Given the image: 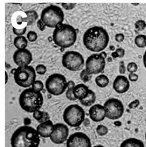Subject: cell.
I'll return each instance as SVG.
<instances>
[{
	"label": "cell",
	"instance_id": "16",
	"mask_svg": "<svg viewBox=\"0 0 146 147\" xmlns=\"http://www.w3.org/2000/svg\"><path fill=\"white\" fill-rule=\"evenodd\" d=\"M113 88L117 93H125L130 88V82L124 76H118L113 82Z\"/></svg>",
	"mask_w": 146,
	"mask_h": 147
},
{
	"label": "cell",
	"instance_id": "28",
	"mask_svg": "<svg viewBox=\"0 0 146 147\" xmlns=\"http://www.w3.org/2000/svg\"><path fill=\"white\" fill-rule=\"evenodd\" d=\"M146 27L145 22L143 20H138L136 22L135 24V28L138 31H143L145 29Z\"/></svg>",
	"mask_w": 146,
	"mask_h": 147
},
{
	"label": "cell",
	"instance_id": "47",
	"mask_svg": "<svg viewBox=\"0 0 146 147\" xmlns=\"http://www.w3.org/2000/svg\"><path fill=\"white\" fill-rule=\"evenodd\" d=\"M100 54H101L104 58H105L106 57V53L105 52H102Z\"/></svg>",
	"mask_w": 146,
	"mask_h": 147
},
{
	"label": "cell",
	"instance_id": "14",
	"mask_svg": "<svg viewBox=\"0 0 146 147\" xmlns=\"http://www.w3.org/2000/svg\"><path fill=\"white\" fill-rule=\"evenodd\" d=\"M13 59L17 66H28L33 60V56L28 50L18 49L13 54Z\"/></svg>",
	"mask_w": 146,
	"mask_h": 147
},
{
	"label": "cell",
	"instance_id": "19",
	"mask_svg": "<svg viewBox=\"0 0 146 147\" xmlns=\"http://www.w3.org/2000/svg\"><path fill=\"white\" fill-rule=\"evenodd\" d=\"M120 147H144L143 142L135 138L126 139L121 144Z\"/></svg>",
	"mask_w": 146,
	"mask_h": 147
},
{
	"label": "cell",
	"instance_id": "43",
	"mask_svg": "<svg viewBox=\"0 0 146 147\" xmlns=\"http://www.w3.org/2000/svg\"><path fill=\"white\" fill-rule=\"evenodd\" d=\"M75 86V82L74 81L70 80L67 82V88L68 89H72V88H74Z\"/></svg>",
	"mask_w": 146,
	"mask_h": 147
},
{
	"label": "cell",
	"instance_id": "39",
	"mask_svg": "<svg viewBox=\"0 0 146 147\" xmlns=\"http://www.w3.org/2000/svg\"><path fill=\"white\" fill-rule=\"evenodd\" d=\"M115 39L118 42H122L124 40V35L123 34H117L116 35Z\"/></svg>",
	"mask_w": 146,
	"mask_h": 147
},
{
	"label": "cell",
	"instance_id": "31",
	"mask_svg": "<svg viewBox=\"0 0 146 147\" xmlns=\"http://www.w3.org/2000/svg\"><path fill=\"white\" fill-rule=\"evenodd\" d=\"M27 38L29 42H34L38 39V34L35 32L31 31L27 34Z\"/></svg>",
	"mask_w": 146,
	"mask_h": 147
},
{
	"label": "cell",
	"instance_id": "21",
	"mask_svg": "<svg viewBox=\"0 0 146 147\" xmlns=\"http://www.w3.org/2000/svg\"><path fill=\"white\" fill-rule=\"evenodd\" d=\"M25 13L27 17L25 18H20L21 22H25L27 23V25H31L38 18V14L35 11H26Z\"/></svg>",
	"mask_w": 146,
	"mask_h": 147
},
{
	"label": "cell",
	"instance_id": "18",
	"mask_svg": "<svg viewBox=\"0 0 146 147\" xmlns=\"http://www.w3.org/2000/svg\"><path fill=\"white\" fill-rule=\"evenodd\" d=\"M89 89L84 84L77 85L74 88V93L77 99L81 100L84 99L89 94Z\"/></svg>",
	"mask_w": 146,
	"mask_h": 147
},
{
	"label": "cell",
	"instance_id": "49",
	"mask_svg": "<svg viewBox=\"0 0 146 147\" xmlns=\"http://www.w3.org/2000/svg\"><path fill=\"white\" fill-rule=\"evenodd\" d=\"M94 147H104V146H103V145H96V146H94Z\"/></svg>",
	"mask_w": 146,
	"mask_h": 147
},
{
	"label": "cell",
	"instance_id": "38",
	"mask_svg": "<svg viewBox=\"0 0 146 147\" xmlns=\"http://www.w3.org/2000/svg\"><path fill=\"white\" fill-rule=\"evenodd\" d=\"M38 26L40 31H44L45 30V28H46V25L44 24V23L42 22V20L40 19L38 20Z\"/></svg>",
	"mask_w": 146,
	"mask_h": 147
},
{
	"label": "cell",
	"instance_id": "22",
	"mask_svg": "<svg viewBox=\"0 0 146 147\" xmlns=\"http://www.w3.org/2000/svg\"><path fill=\"white\" fill-rule=\"evenodd\" d=\"M13 44L18 49H26L28 45V40L24 36H19L14 39Z\"/></svg>",
	"mask_w": 146,
	"mask_h": 147
},
{
	"label": "cell",
	"instance_id": "32",
	"mask_svg": "<svg viewBox=\"0 0 146 147\" xmlns=\"http://www.w3.org/2000/svg\"><path fill=\"white\" fill-rule=\"evenodd\" d=\"M66 97L68 99L70 100H76L77 99L75 98V96L74 93V88L68 89L66 91Z\"/></svg>",
	"mask_w": 146,
	"mask_h": 147
},
{
	"label": "cell",
	"instance_id": "42",
	"mask_svg": "<svg viewBox=\"0 0 146 147\" xmlns=\"http://www.w3.org/2000/svg\"><path fill=\"white\" fill-rule=\"evenodd\" d=\"M125 71H126V68L124 66V63L123 61H122L121 63L120 64V67H119V72L121 74H124L125 73Z\"/></svg>",
	"mask_w": 146,
	"mask_h": 147
},
{
	"label": "cell",
	"instance_id": "11",
	"mask_svg": "<svg viewBox=\"0 0 146 147\" xmlns=\"http://www.w3.org/2000/svg\"><path fill=\"white\" fill-rule=\"evenodd\" d=\"M105 58L101 54L95 53L88 57L86 62V69L90 74H98L105 67Z\"/></svg>",
	"mask_w": 146,
	"mask_h": 147
},
{
	"label": "cell",
	"instance_id": "7",
	"mask_svg": "<svg viewBox=\"0 0 146 147\" xmlns=\"http://www.w3.org/2000/svg\"><path fill=\"white\" fill-rule=\"evenodd\" d=\"M36 74L33 67L31 66H19L14 72L16 84L23 88H28L35 81Z\"/></svg>",
	"mask_w": 146,
	"mask_h": 147
},
{
	"label": "cell",
	"instance_id": "41",
	"mask_svg": "<svg viewBox=\"0 0 146 147\" xmlns=\"http://www.w3.org/2000/svg\"><path fill=\"white\" fill-rule=\"evenodd\" d=\"M50 119V116H49V114L46 112H44V116H43V118L42 119V120H41L39 123H42L43 122H45L47 120H49Z\"/></svg>",
	"mask_w": 146,
	"mask_h": 147
},
{
	"label": "cell",
	"instance_id": "30",
	"mask_svg": "<svg viewBox=\"0 0 146 147\" xmlns=\"http://www.w3.org/2000/svg\"><path fill=\"white\" fill-rule=\"evenodd\" d=\"M127 70L130 73H135L138 70V66L135 63L131 62L128 64Z\"/></svg>",
	"mask_w": 146,
	"mask_h": 147
},
{
	"label": "cell",
	"instance_id": "3",
	"mask_svg": "<svg viewBox=\"0 0 146 147\" xmlns=\"http://www.w3.org/2000/svg\"><path fill=\"white\" fill-rule=\"evenodd\" d=\"M77 38L75 29L67 24H59L53 31L54 42L61 48H68L74 45Z\"/></svg>",
	"mask_w": 146,
	"mask_h": 147
},
{
	"label": "cell",
	"instance_id": "20",
	"mask_svg": "<svg viewBox=\"0 0 146 147\" xmlns=\"http://www.w3.org/2000/svg\"><path fill=\"white\" fill-rule=\"evenodd\" d=\"M95 100H96V96L94 92L91 90H89L88 95L84 99L80 100V103L85 107L92 106L95 103Z\"/></svg>",
	"mask_w": 146,
	"mask_h": 147
},
{
	"label": "cell",
	"instance_id": "27",
	"mask_svg": "<svg viewBox=\"0 0 146 147\" xmlns=\"http://www.w3.org/2000/svg\"><path fill=\"white\" fill-rule=\"evenodd\" d=\"M32 88H33L34 90L40 92L44 89V84L42 82H41L40 80H37L35 81L33 84L32 85Z\"/></svg>",
	"mask_w": 146,
	"mask_h": 147
},
{
	"label": "cell",
	"instance_id": "34",
	"mask_svg": "<svg viewBox=\"0 0 146 147\" xmlns=\"http://www.w3.org/2000/svg\"><path fill=\"white\" fill-rule=\"evenodd\" d=\"M12 30H13V33H14L15 35H17L18 36H22V35H23L26 33V26H25L24 28H21V29H16L15 28H13Z\"/></svg>",
	"mask_w": 146,
	"mask_h": 147
},
{
	"label": "cell",
	"instance_id": "29",
	"mask_svg": "<svg viewBox=\"0 0 146 147\" xmlns=\"http://www.w3.org/2000/svg\"><path fill=\"white\" fill-rule=\"evenodd\" d=\"M44 112L42 111H40L39 110H35V112H33V117L35 119H36L39 123L42 120V119L44 116Z\"/></svg>",
	"mask_w": 146,
	"mask_h": 147
},
{
	"label": "cell",
	"instance_id": "33",
	"mask_svg": "<svg viewBox=\"0 0 146 147\" xmlns=\"http://www.w3.org/2000/svg\"><path fill=\"white\" fill-rule=\"evenodd\" d=\"M36 72L40 75H44L47 72V67H45L43 64H39V65L36 67Z\"/></svg>",
	"mask_w": 146,
	"mask_h": 147
},
{
	"label": "cell",
	"instance_id": "17",
	"mask_svg": "<svg viewBox=\"0 0 146 147\" xmlns=\"http://www.w3.org/2000/svg\"><path fill=\"white\" fill-rule=\"evenodd\" d=\"M54 125L53 124L52 121L47 120L42 123H40V125L37 127L36 130L38 131L39 135L44 138L50 137L54 131Z\"/></svg>",
	"mask_w": 146,
	"mask_h": 147
},
{
	"label": "cell",
	"instance_id": "48",
	"mask_svg": "<svg viewBox=\"0 0 146 147\" xmlns=\"http://www.w3.org/2000/svg\"><path fill=\"white\" fill-rule=\"evenodd\" d=\"M8 82V75L7 72H6V84H7Z\"/></svg>",
	"mask_w": 146,
	"mask_h": 147
},
{
	"label": "cell",
	"instance_id": "15",
	"mask_svg": "<svg viewBox=\"0 0 146 147\" xmlns=\"http://www.w3.org/2000/svg\"><path fill=\"white\" fill-rule=\"evenodd\" d=\"M90 118L94 122H100L106 117V111L104 106L100 104L92 105L89 110Z\"/></svg>",
	"mask_w": 146,
	"mask_h": 147
},
{
	"label": "cell",
	"instance_id": "13",
	"mask_svg": "<svg viewBox=\"0 0 146 147\" xmlns=\"http://www.w3.org/2000/svg\"><path fill=\"white\" fill-rule=\"evenodd\" d=\"M68 136V128L67 126L62 123H57L54 125V131L50 137L53 143L62 144L67 140Z\"/></svg>",
	"mask_w": 146,
	"mask_h": 147
},
{
	"label": "cell",
	"instance_id": "9",
	"mask_svg": "<svg viewBox=\"0 0 146 147\" xmlns=\"http://www.w3.org/2000/svg\"><path fill=\"white\" fill-rule=\"evenodd\" d=\"M62 63L63 66L71 71H79L83 68L84 59L82 55L75 51H69L64 54Z\"/></svg>",
	"mask_w": 146,
	"mask_h": 147
},
{
	"label": "cell",
	"instance_id": "44",
	"mask_svg": "<svg viewBox=\"0 0 146 147\" xmlns=\"http://www.w3.org/2000/svg\"><path fill=\"white\" fill-rule=\"evenodd\" d=\"M31 123V119L29 118H25L24 120V124L25 126H28V125Z\"/></svg>",
	"mask_w": 146,
	"mask_h": 147
},
{
	"label": "cell",
	"instance_id": "35",
	"mask_svg": "<svg viewBox=\"0 0 146 147\" xmlns=\"http://www.w3.org/2000/svg\"><path fill=\"white\" fill-rule=\"evenodd\" d=\"M76 5L75 3H62V7L64 8L66 10H71L74 8Z\"/></svg>",
	"mask_w": 146,
	"mask_h": 147
},
{
	"label": "cell",
	"instance_id": "24",
	"mask_svg": "<svg viewBox=\"0 0 146 147\" xmlns=\"http://www.w3.org/2000/svg\"><path fill=\"white\" fill-rule=\"evenodd\" d=\"M135 44L139 48H144L146 47V36L140 34L137 36L135 39Z\"/></svg>",
	"mask_w": 146,
	"mask_h": 147
},
{
	"label": "cell",
	"instance_id": "10",
	"mask_svg": "<svg viewBox=\"0 0 146 147\" xmlns=\"http://www.w3.org/2000/svg\"><path fill=\"white\" fill-rule=\"evenodd\" d=\"M103 106L105 109L106 117L108 119L116 120L120 118L124 114V105L117 99L111 98L107 100Z\"/></svg>",
	"mask_w": 146,
	"mask_h": 147
},
{
	"label": "cell",
	"instance_id": "5",
	"mask_svg": "<svg viewBox=\"0 0 146 147\" xmlns=\"http://www.w3.org/2000/svg\"><path fill=\"white\" fill-rule=\"evenodd\" d=\"M64 15L61 7L52 5L45 8L41 13V18L44 24L49 28H56L62 23Z\"/></svg>",
	"mask_w": 146,
	"mask_h": 147
},
{
	"label": "cell",
	"instance_id": "12",
	"mask_svg": "<svg viewBox=\"0 0 146 147\" xmlns=\"http://www.w3.org/2000/svg\"><path fill=\"white\" fill-rule=\"evenodd\" d=\"M89 137L83 132H77L72 134L67 140V147H91Z\"/></svg>",
	"mask_w": 146,
	"mask_h": 147
},
{
	"label": "cell",
	"instance_id": "6",
	"mask_svg": "<svg viewBox=\"0 0 146 147\" xmlns=\"http://www.w3.org/2000/svg\"><path fill=\"white\" fill-rule=\"evenodd\" d=\"M85 112L83 109L77 104L68 106L63 113L64 121L68 126L76 127L80 126L84 121Z\"/></svg>",
	"mask_w": 146,
	"mask_h": 147
},
{
	"label": "cell",
	"instance_id": "46",
	"mask_svg": "<svg viewBox=\"0 0 146 147\" xmlns=\"http://www.w3.org/2000/svg\"><path fill=\"white\" fill-rule=\"evenodd\" d=\"M112 56H113V58H117V57H119V56H118V54L117 53V52H113V53H112Z\"/></svg>",
	"mask_w": 146,
	"mask_h": 147
},
{
	"label": "cell",
	"instance_id": "45",
	"mask_svg": "<svg viewBox=\"0 0 146 147\" xmlns=\"http://www.w3.org/2000/svg\"><path fill=\"white\" fill-rule=\"evenodd\" d=\"M143 63H144V66L146 69V51L145 52L144 56H143Z\"/></svg>",
	"mask_w": 146,
	"mask_h": 147
},
{
	"label": "cell",
	"instance_id": "23",
	"mask_svg": "<svg viewBox=\"0 0 146 147\" xmlns=\"http://www.w3.org/2000/svg\"><path fill=\"white\" fill-rule=\"evenodd\" d=\"M95 84L100 88H104L109 84V79L105 75H100L95 79Z\"/></svg>",
	"mask_w": 146,
	"mask_h": 147
},
{
	"label": "cell",
	"instance_id": "40",
	"mask_svg": "<svg viewBox=\"0 0 146 147\" xmlns=\"http://www.w3.org/2000/svg\"><path fill=\"white\" fill-rule=\"evenodd\" d=\"M116 52H117V53L118 54V56L119 58H122L124 57V55H125V50L122 49V48H119V49H116Z\"/></svg>",
	"mask_w": 146,
	"mask_h": 147
},
{
	"label": "cell",
	"instance_id": "50",
	"mask_svg": "<svg viewBox=\"0 0 146 147\" xmlns=\"http://www.w3.org/2000/svg\"><path fill=\"white\" fill-rule=\"evenodd\" d=\"M145 140H146V133H145Z\"/></svg>",
	"mask_w": 146,
	"mask_h": 147
},
{
	"label": "cell",
	"instance_id": "25",
	"mask_svg": "<svg viewBox=\"0 0 146 147\" xmlns=\"http://www.w3.org/2000/svg\"><path fill=\"white\" fill-rule=\"evenodd\" d=\"M80 79L84 82H88L92 79V74L89 73L85 69L80 73Z\"/></svg>",
	"mask_w": 146,
	"mask_h": 147
},
{
	"label": "cell",
	"instance_id": "37",
	"mask_svg": "<svg viewBox=\"0 0 146 147\" xmlns=\"http://www.w3.org/2000/svg\"><path fill=\"white\" fill-rule=\"evenodd\" d=\"M129 80L131 82H136L138 80V76L135 73H130L129 76Z\"/></svg>",
	"mask_w": 146,
	"mask_h": 147
},
{
	"label": "cell",
	"instance_id": "2",
	"mask_svg": "<svg viewBox=\"0 0 146 147\" xmlns=\"http://www.w3.org/2000/svg\"><path fill=\"white\" fill-rule=\"evenodd\" d=\"M38 131L28 126L19 127L13 133L11 139L12 147H38L40 144Z\"/></svg>",
	"mask_w": 146,
	"mask_h": 147
},
{
	"label": "cell",
	"instance_id": "26",
	"mask_svg": "<svg viewBox=\"0 0 146 147\" xmlns=\"http://www.w3.org/2000/svg\"><path fill=\"white\" fill-rule=\"evenodd\" d=\"M96 131L97 134L100 136H105L108 132V129L106 126L104 125H98L96 129Z\"/></svg>",
	"mask_w": 146,
	"mask_h": 147
},
{
	"label": "cell",
	"instance_id": "4",
	"mask_svg": "<svg viewBox=\"0 0 146 147\" xmlns=\"http://www.w3.org/2000/svg\"><path fill=\"white\" fill-rule=\"evenodd\" d=\"M19 104L21 108L29 113L40 110L44 104L42 94L33 88H27L20 94Z\"/></svg>",
	"mask_w": 146,
	"mask_h": 147
},
{
	"label": "cell",
	"instance_id": "8",
	"mask_svg": "<svg viewBox=\"0 0 146 147\" xmlns=\"http://www.w3.org/2000/svg\"><path fill=\"white\" fill-rule=\"evenodd\" d=\"M45 87L50 94L53 96H59L66 91L67 82L63 75L60 74H53L47 79Z\"/></svg>",
	"mask_w": 146,
	"mask_h": 147
},
{
	"label": "cell",
	"instance_id": "36",
	"mask_svg": "<svg viewBox=\"0 0 146 147\" xmlns=\"http://www.w3.org/2000/svg\"><path fill=\"white\" fill-rule=\"evenodd\" d=\"M140 102L138 99H136L133 100V102H131L129 105V107L130 109H136V107H138V105H139Z\"/></svg>",
	"mask_w": 146,
	"mask_h": 147
},
{
	"label": "cell",
	"instance_id": "1",
	"mask_svg": "<svg viewBox=\"0 0 146 147\" xmlns=\"http://www.w3.org/2000/svg\"><path fill=\"white\" fill-rule=\"evenodd\" d=\"M83 40L86 49L93 52H100L106 49L109 38L103 28L94 26L85 32Z\"/></svg>",
	"mask_w": 146,
	"mask_h": 147
}]
</instances>
